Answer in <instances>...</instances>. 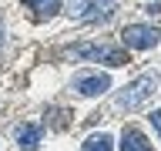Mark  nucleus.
I'll return each instance as SVG.
<instances>
[{
    "mask_svg": "<svg viewBox=\"0 0 161 151\" xmlns=\"http://www.w3.org/2000/svg\"><path fill=\"white\" fill-rule=\"evenodd\" d=\"M80 151H114V141H111V134H91L84 144H80Z\"/></svg>",
    "mask_w": 161,
    "mask_h": 151,
    "instance_id": "obj_8",
    "label": "nucleus"
},
{
    "mask_svg": "<svg viewBox=\"0 0 161 151\" xmlns=\"http://www.w3.org/2000/svg\"><path fill=\"white\" fill-rule=\"evenodd\" d=\"M70 54L80 60H97V64H111V67H124L128 64V57H124V50L118 47H108V44H74L70 47Z\"/></svg>",
    "mask_w": 161,
    "mask_h": 151,
    "instance_id": "obj_2",
    "label": "nucleus"
},
{
    "mask_svg": "<svg viewBox=\"0 0 161 151\" xmlns=\"http://www.w3.org/2000/svg\"><path fill=\"white\" fill-rule=\"evenodd\" d=\"M74 87H77V94H84V98H97V94L111 91V77L108 74H80V77L74 81Z\"/></svg>",
    "mask_w": 161,
    "mask_h": 151,
    "instance_id": "obj_4",
    "label": "nucleus"
},
{
    "mask_svg": "<svg viewBox=\"0 0 161 151\" xmlns=\"http://www.w3.org/2000/svg\"><path fill=\"white\" fill-rule=\"evenodd\" d=\"M27 3H30V7H34V3H37V0H27Z\"/></svg>",
    "mask_w": 161,
    "mask_h": 151,
    "instance_id": "obj_12",
    "label": "nucleus"
},
{
    "mask_svg": "<svg viewBox=\"0 0 161 151\" xmlns=\"http://www.w3.org/2000/svg\"><path fill=\"white\" fill-rule=\"evenodd\" d=\"M114 17V0H91L87 10L80 14V20H87V24H97V20H108Z\"/></svg>",
    "mask_w": 161,
    "mask_h": 151,
    "instance_id": "obj_5",
    "label": "nucleus"
},
{
    "mask_svg": "<svg viewBox=\"0 0 161 151\" xmlns=\"http://www.w3.org/2000/svg\"><path fill=\"white\" fill-rule=\"evenodd\" d=\"M148 118H151V124H154V131H158V138H161V111H151Z\"/></svg>",
    "mask_w": 161,
    "mask_h": 151,
    "instance_id": "obj_11",
    "label": "nucleus"
},
{
    "mask_svg": "<svg viewBox=\"0 0 161 151\" xmlns=\"http://www.w3.org/2000/svg\"><path fill=\"white\" fill-rule=\"evenodd\" d=\"M40 138H44V128L40 124H24V128L17 131V141L24 151H37L40 148Z\"/></svg>",
    "mask_w": 161,
    "mask_h": 151,
    "instance_id": "obj_6",
    "label": "nucleus"
},
{
    "mask_svg": "<svg viewBox=\"0 0 161 151\" xmlns=\"http://www.w3.org/2000/svg\"><path fill=\"white\" fill-rule=\"evenodd\" d=\"M91 0H67V10H70V17H80L84 10H87Z\"/></svg>",
    "mask_w": 161,
    "mask_h": 151,
    "instance_id": "obj_10",
    "label": "nucleus"
},
{
    "mask_svg": "<svg viewBox=\"0 0 161 151\" xmlns=\"http://www.w3.org/2000/svg\"><path fill=\"white\" fill-rule=\"evenodd\" d=\"M34 10H37V17H50V14L57 10V0H37Z\"/></svg>",
    "mask_w": 161,
    "mask_h": 151,
    "instance_id": "obj_9",
    "label": "nucleus"
},
{
    "mask_svg": "<svg viewBox=\"0 0 161 151\" xmlns=\"http://www.w3.org/2000/svg\"><path fill=\"white\" fill-rule=\"evenodd\" d=\"M158 40H161V30L148 27V24H131V27L124 30V44H128L131 50H148V47H154Z\"/></svg>",
    "mask_w": 161,
    "mask_h": 151,
    "instance_id": "obj_3",
    "label": "nucleus"
},
{
    "mask_svg": "<svg viewBox=\"0 0 161 151\" xmlns=\"http://www.w3.org/2000/svg\"><path fill=\"white\" fill-rule=\"evenodd\" d=\"M121 151H151V144H148V138H144L138 128H128L121 134Z\"/></svg>",
    "mask_w": 161,
    "mask_h": 151,
    "instance_id": "obj_7",
    "label": "nucleus"
},
{
    "mask_svg": "<svg viewBox=\"0 0 161 151\" xmlns=\"http://www.w3.org/2000/svg\"><path fill=\"white\" fill-rule=\"evenodd\" d=\"M154 91H158V74H141L138 81H131L128 87L118 94V104L128 108V111H134V108H141Z\"/></svg>",
    "mask_w": 161,
    "mask_h": 151,
    "instance_id": "obj_1",
    "label": "nucleus"
}]
</instances>
